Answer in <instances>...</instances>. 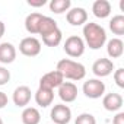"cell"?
<instances>
[{"mask_svg": "<svg viewBox=\"0 0 124 124\" xmlns=\"http://www.w3.org/2000/svg\"><path fill=\"white\" fill-rule=\"evenodd\" d=\"M57 28H58V25H57V22H55L53 18H50V16H42V19H41V22H39V26H38V35L44 37V35L53 32V31L57 29Z\"/></svg>", "mask_w": 124, "mask_h": 124, "instance_id": "obj_19", "label": "cell"}, {"mask_svg": "<svg viewBox=\"0 0 124 124\" xmlns=\"http://www.w3.org/2000/svg\"><path fill=\"white\" fill-rule=\"evenodd\" d=\"M114 70H115L114 61L109 60V58H105V57L98 58L95 63L92 64V73H93L96 78H99V79H101V78L109 76Z\"/></svg>", "mask_w": 124, "mask_h": 124, "instance_id": "obj_7", "label": "cell"}, {"mask_svg": "<svg viewBox=\"0 0 124 124\" xmlns=\"http://www.w3.org/2000/svg\"><path fill=\"white\" fill-rule=\"evenodd\" d=\"M58 96L60 99L66 102V104H70V102H75L76 98H78V86L73 83V82H63L60 86H58Z\"/></svg>", "mask_w": 124, "mask_h": 124, "instance_id": "obj_9", "label": "cell"}, {"mask_svg": "<svg viewBox=\"0 0 124 124\" xmlns=\"http://www.w3.org/2000/svg\"><path fill=\"white\" fill-rule=\"evenodd\" d=\"M8 102H9V99H8V95H6L5 92H2V91H0V109H2V108H5V107L8 105Z\"/></svg>", "mask_w": 124, "mask_h": 124, "instance_id": "obj_28", "label": "cell"}, {"mask_svg": "<svg viewBox=\"0 0 124 124\" xmlns=\"http://www.w3.org/2000/svg\"><path fill=\"white\" fill-rule=\"evenodd\" d=\"M16 60V48L12 42H2L0 44V63L2 64H12Z\"/></svg>", "mask_w": 124, "mask_h": 124, "instance_id": "obj_13", "label": "cell"}, {"mask_svg": "<svg viewBox=\"0 0 124 124\" xmlns=\"http://www.w3.org/2000/svg\"><path fill=\"white\" fill-rule=\"evenodd\" d=\"M55 70L63 76L64 80H73V82H79L82 79H85L86 76V69L82 63L75 61L72 58H63L57 63Z\"/></svg>", "mask_w": 124, "mask_h": 124, "instance_id": "obj_2", "label": "cell"}, {"mask_svg": "<svg viewBox=\"0 0 124 124\" xmlns=\"http://www.w3.org/2000/svg\"><path fill=\"white\" fill-rule=\"evenodd\" d=\"M0 124H3V120H2V117H0Z\"/></svg>", "mask_w": 124, "mask_h": 124, "instance_id": "obj_31", "label": "cell"}, {"mask_svg": "<svg viewBox=\"0 0 124 124\" xmlns=\"http://www.w3.org/2000/svg\"><path fill=\"white\" fill-rule=\"evenodd\" d=\"M124 53V42L120 38H112L107 42V54L111 58H120Z\"/></svg>", "mask_w": 124, "mask_h": 124, "instance_id": "obj_16", "label": "cell"}, {"mask_svg": "<svg viewBox=\"0 0 124 124\" xmlns=\"http://www.w3.org/2000/svg\"><path fill=\"white\" fill-rule=\"evenodd\" d=\"M70 8H72L70 0H51L50 2V10L57 13V15H61L64 12L67 13Z\"/></svg>", "mask_w": 124, "mask_h": 124, "instance_id": "obj_20", "label": "cell"}, {"mask_svg": "<svg viewBox=\"0 0 124 124\" xmlns=\"http://www.w3.org/2000/svg\"><path fill=\"white\" fill-rule=\"evenodd\" d=\"M9 80H10V72L5 66H0V86L6 85Z\"/></svg>", "mask_w": 124, "mask_h": 124, "instance_id": "obj_25", "label": "cell"}, {"mask_svg": "<svg viewBox=\"0 0 124 124\" xmlns=\"http://www.w3.org/2000/svg\"><path fill=\"white\" fill-rule=\"evenodd\" d=\"M75 124H96V118L89 112H82L76 117Z\"/></svg>", "mask_w": 124, "mask_h": 124, "instance_id": "obj_23", "label": "cell"}, {"mask_svg": "<svg viewBox=\"0 0 124 124\" xmlns=\"http://www.w3.org/2000/svg\"><path fill=\"white\" fill-rule=\"evenodd\" d=\"M82 91H83L86 98L98 99V98L104 96V93H105V83L101 79H96V78L95 79H88L83 83Z\"/></svg>", "mask_w": 124, "mask_h": 124, "instance_id": "obj_4", "label": "cell"}, {"mask_svg": "<svg viewBox=\"0 0 124 124\" xmlns=\"http://www.w3.org/2000/svg\"><path fill=\"white\" fill-rule=\"evenodd\" d=\"M50 118L53 124H69L72 120V109L66 104H57L51 108Z\"/></svg>", "mask_w": 124, "mask_h": 124, "instance_id": "obj_5", "label": "cell"}, {"mask_svg": "<svg viewBox=\"0 0 124 124\" xmlns=\"http://www.w3.org/2000/svg\"><path fill=\"white\" fill-rule=\"evenodd\" d=\"M83 41L91 50H99L107 42V31L95 22H86L83 25Z\"/></svg>", "mask_w": 124, "mask_h": 124, "instance_id": "obj_1", "label": "cell"}, {"mask_svg": "<svg viewBox=\"0 0 124 124\" xmlns=\"http://www.w3.org/2000/svg\"><path fill=\"white\" fill-rule=\"evenodd\" d=\"M21 120L23 124H39L41 114L35 107H25L21 114Z\"/></svg>", "mask_w": 124, "mask_h": 124, "instance_id": "obj_18", "label": "cell"}, {"mask_svg": "<svg viewBox=\"0 0 124 124\" xmlns=\"http://www.w3.org/2000/svg\"><path fill=\"white\" fill-rule=\"evenodd\" d=\"M92 13L98 19H105L111 15V3L108 0H96L92 5Z\"/></svg>", "mask_w": 124, "mask_h": 124, "instance_id": "obj_15", "label": "cell"}, {"mask_svg": "<svg viewBox=\"0 0 124 124\" xmlns=\"http://www.w3.org/2000/svg\"><path fill=\"white\" fill-rule=\"evenodd\" d=\"M112 124H124V112H117L112 118Z\"/></svg>", "mask_w": 124, "mask_h": 124, "instance_id": "obj_27", "label": "cell"}, {"mask_svg": "<svg viewBox=\"0 0 124 124\" xmlns=\"http://www.w3.org/2000/svg\"><path fill=\"white\" fill-rule=\"evenodd\" d=\"M5 31H6V26H5V23L0 21V39H2V37L5 35Z\"/></svg>", "mask_w": 124, "mask_h": 124, "instance_id": "obj_29", "label": "cell"}, {"mask_svg": "<svg viewBox=\"0 0 124 124\" xmlns=\"http://www.w3.org/2000/svg\"><path fill=\"white\" fill-rule=\"evenodd\" d=\"M28 5L32 8H42L44 5H47V0H28Z\"/></svg>", "mask_w": 124, "mask_h": 124, "instance_id": "obj_26", "label": "cell"}, {"mask_svg": "<svg viewBox=\"0 0 124 124\" xmlns=\"http://www.w3.org/2000/svg\"><path fill=\"white\" fill-rule=\"evenodd\" d=\"M109 29L114 35H124V16L115 15L109 21Z\"/></svg>", "mask_w": 124, "mask_h": 124, "instance_id": "obj_22", "label": "cell"}, {"mask_svg": "<svg viewBox=\"0 0 124 124\" xmlns=\"http://www.w3.org/2000/svg\"><path fill=\"white\" fill-rule=\"evenodd\" d=\"M123 96L120 95V93H115V92H111V93H107V95H104V98H102V105H104V108L107 109V111H109V112H117V111H120L121 109V107H123Z\"/></svg>", "mask_w": 124, "mask_h": 124, "instance_id": "obj_12", "label": "cell"}, {"mask_svg": "<svg viewBox=\"0 0 124 124\" xmlns=\"http://www.w3.org/2000/svg\"><path fill=\"white\" fill-rule=\"evenodd\" d=\"M85 48H86L85 41H83V38L79 37V35H70L69 38H66V41H64V44H63L64 53H66L69 57H72V58H78V57L83 55Z\"/></svg>", "mask_w": 124, "mask_h": 124, "instance_id": "obj_3", "label": "cell"}, {"mask_svg": "<svg viewBox=\"0 0 124 124\" xmlns=\"http://www.w3.org/2000/svg\"><path fill=\"white\" fill-rule=\"evenodd\" d=\"M34 98H35L37 105H39L41 108H47L54 101V91H50V89H45V88H38Z\"/></svg>", "mask_w": 124, "mask_h": 124, "instance_id": "obj_14", "label": "cell"}, {"mask_svg": "<svg viewBox=\"0 0 124 124\" xmlns=\"http://www.w3.org/2000/svg\"><path fill=\"white\" fill-rule=\"evenodd\" d=\"M42 13H38V12H32L29 13L26 18H25V29L31 34V35H37L38 34V26H39V22L42 19Z\"/></svg>", "mask_w": 124, "mask_h": 124, "instance_id": "obj_17", "label": "cell"}, {"mask_svg": "<svg viewBox=\"0 0 124 124\" xmlns=\"http://www.w3.org/2000/svg\"><path fill=\"white\" fill-rule=\"evenodd\" d=\"M114 82L118 88H124V69L120 67L117 70H114Z\"/></svg>", "mask_w": 124, "mask_h": 124, "instance_id": "obj_24", "label": "cell"}, {"mask_svg": "<svg viewBox=\"0 0 124 124\" xmlns=\"http://www.w3.org/2000/svg\"><path fill=\"white\" fill-rule=\"evenodd\" d=\"M66 19L72 26H82L88 22V12L83 8H70L66 13Z\"/></svg>", "mask_w": 124, "mask_h": 124, "instance_id": "obj_10", "label": "cell"}, {"mask_svg": "<svg viewBox=\"0 0 124 124\" xmlns=\"http://www.w3.org/2000/svg\"><path fill=\"white\" fill-rule=\"evenodd\" d=\"M120 9L124 10V0H121V2H120Z\"/></svg>", "mask_w": 124, "mask_h": 124, "instance_id": "obj_30", "label": "cell"}, {"mask_svg": "<svg viewBox=\"0 0 124 124\" xmlns=\"http://www.w3.org/2000/svg\"><path fill=\"white\" fill-rule=\"evenodd\" d=\"M41 38H42V42L47 47H57L61 42V39H63V34H61L60 28H57L53 32H50V34H47V35H44Z\"/></svg>", "mask_w": 124, "mask_h": 124, "instance_id": "obj_21", "label": "cell"}, {"mask_svg": "<svg viewBox=\"0 0 124 124\" xmlns=\"http://www.w3.org/2000/svg\"><path fill=\"white\" fill-rule=\"evenodd\" d=\"M41 42L35 37H26L19 42V51L25 57H37L41 53Z\"/></svg>", "mask_w": 124, "mask_h": 124, "instance_id": "obj_6", "label": "cell"}, {"mask_svg": "<svg viewBox=\"0 0 124 124\" xmlns=\"http://www.w3.org/2000/svg\"><path fill=\"white\" fill-rule=\"evenodd\" d=\"M31 96H32V92L28 86L22 85V86H18L15 91H13V95H12V101L16 107H21V108H25L29 101H31Z\"/></svg>", "mask_w": 124, "mask_h": 124, "instance_id": "obj_11", "label": "cell"}, {"mask_svg": "<svg viewBox=\"0 0 124 124\" xmlns=\"http://www.w3.org/2000/svg\"><path fill=\"white\" fill-rule=\"evenodd\" d=\"M63 82H64L63 76H61L57 70H53V72H48V73L42 75V78L39 79V88L54 91V89H58V86Z\"/></svg>", "mask_w": 124, "mask_h": 124, "instance_id": "obj_8", "label": "cell"}]
</instances>
